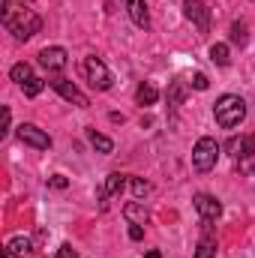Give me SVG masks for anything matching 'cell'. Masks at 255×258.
Here are the masks:
<instances>
[{"mask_svg":"<svg viewBox=\"0 0 255 258\" xmlns=\"http://www.w3.org/2000/svg\"><path fill=\"white\" fill-rule=\"evenodd\" d=\"M3 24L9 27V33H15V39H30L33 33H39V27H42V21H39V15L33 12V9H12V3L9 0H3Z\"/></svg>","mask_w":255,"mask_h":258,"instance_id":"6da1fadb","label":"cell"},{"mask_svg":"<svg viewBox=\"0 0 255 258\" xmlns=\"http://www.w3.org/2000/svg\"><path fill=\"white\" fill-rule=\"evenodd\" d=\"M213 117H216V123L222 129H234L243 117H246V102H243L240 96H234V93H225V96L216 99Z\"/></svg>","mask_w":255,"mask_h":258,"instance_id":"7a4b0ae2","label":"cell"},{"mask_svg":"<svg viewBox=\"0 0 255 258\" xmlns=\"http://www.w3.org/2000/svg\"><path fill=\"white\" fill-rule=\"evenodd\" d=\"M216 159H219V141L216 138H198L195 147H192V165L198 171H213L216 168Z\"/></svg>","mask_w":255,"mask_h":258,"instance_id":"3957f363","label":"cell"},{"mask_svg":"<svg viewBox=\"0 0 255 258\" xmlns=\"http://www.w3.org/2000/svg\"><path fill=\"white\" fill-rule=\"evenodd\" d=\"M84 75H87V81L96 87V90H108L111 87V72H108V66L102 63L99 57H84Z\"/></svg>","mask_w":255,"mask_h":258,"instance_id":"277c9868","label":"cell"},{"mask_svg":"<svg viewBox=\"0 0 255 258\" xmlns=\"http://www.w3.org/2000/svg\"><path fill=\"white\" fill-rule=\"evenodd\" d=\"M183 15L189 18L201 33L210 30V9H207V3H201V0H183Z\"/></svg>","mask_w":255,"mask_h":258,"instance_id":"5b68a950","label":"cell"},{"mask_svg":"<svg viewBox=\"0 0 255 258\" xmlns=\"http://www.w3.org/2000/svg\"><path fill=\"white\" fill-rule=\"evenodd\" d=\"M18 138H21L27 147H33V150H48V147H51L48 132H42V129L33 126V123H21V126H18Z\"/></svg>","mask_w":255,"mask_h":258,"instance_id":"8992f818","label":"cell"},{"mask_svg":"<svg viewBox=\"0 0 255 258\" xmlns=\"http://www.w3.org/2000/svg\"><path fill=\"white\" fill-rule=\"evenodd\" d=\"M195 210H198L201 222H216V219L222 216V204H219L213 195H207V192L195 195Z\"/></svg>","mask_w":255,"mask_h":258,"instance_id":"52a82bcc","label":"cell"},{"mask_svg":"<svg viewBox=\"0 0 255 258\" xmlns=\"http://www.w3.org/2000/svg\"><path fill=\"white\" fill-rule=\"evenodd\" d=\"M51 87H54V90H57L63 99L75 102L78 108H87V105H90V99H87V96H84V93H81V90H78L72 81H66V78H51Z\"/></svg>","mask_w":255,"mask_h":258,"instance_id":"ba28073f","label":"cell"},{"mask_svg":"<svg viewBox=\"0 0 255 258\" xmlns=\"http://www.w3.org/2000/svg\"><path fill=\"white\" fill-rule=\"evenodd\" d=\"M39 63L45 66L48 72H60L69 63V54H66V48H60V45H51V48H42L39 51Z\"/></svg>","mask_w":255,"mask_h":258,"instance_id":"9c48e42d","label":"cell"},{"mask_svg":"<svg viewBox=\"0 0 255 258\" xmlns=\"http://www.w3.org/2000/svg\"><path fill=\"white\" fill-rule=\"evenodd\" d=\"M237 171L240 174H255V141L243 138L240 150H237Z\"/></svg>","mask_w":255,"mask_h":258,"instance_id":"30bf717a","label":"cell"},{"mask_svg":"<svg viewBox=\"0 0 255 258\" xmlns=\"http://www.w3.org/2000/svg\"><path fill=\"white\" fill-rule=\"evenodd\" d=\"M123 6H126V12H129V18H132L135 27H141V30L150 27V12H147V3L144 0H123Z\"/></svg>","mask_w":255,"mask_h":258,"instance_id":"8fae6325","label":"cell"},{"mask_svg":"<svg viewBox=\"0 0 255 258\" xmlns=\"http://www.w3.org/2000/svg\"><path fill=\"white\" fill-rule=\"evenodd\" d=\"M33 255V240L30 237H12L3 246V258H30Z\"/></svg>","mask_w":255,"mask_h":258,"instance_id":"7c38bea8","label":"cell"},{"mask_svg":"<svg viewBox=\"0 0 255 258\" xmlns=\"http://www.w3.org/2000/svg\"><path fill=\"white\" fill-rule=\"evenodd\" d=\"M123 216L129 219V225H144L150 219V213H147V207L141 201H129L126 207H123Z\"/></svg>","mask_w":255,"mask_h":258,"instance_id":"4fadbf2b","label":"cell"},{"mask_svg":"<svg viewBox=\"0 0 255 258\" xmlns=\"http://www.w3.org/2000/svg\"><path fill=\"white\" fill-rule=\"evenodd\" d=\"M123 186H126V174L114 171V174H108V177H105V186H102L99 198H111V195H120V192H123Z\"/></svg>","mask_w":255,"mask_h":258,"instance_id":"5bb4252c","label":"cell"},{"mask_svg":"<svg viewBox=\"0 0 255 258\" xmlns=\"http://www.w3.org/2000/svg\"><path fill=\"white\" fill-rule=\"evenodd\" d=\"M87 141H90V147L99 150V153H111V150H114V141H111L108 135L96 132V129H87Z\"/></svg>","mask_w":255,"mask_h":258,"instance_id":"9a60e30c","label":"cell"},{"mask_svg":"<svg viewBox=\"0 0 255 258\" xmlns=\"http://www.w3.org/2000/svg\"><path fill=\"white\" fill-rule=\"evenodd\" d=\"M156 99H159V90H156L153 84H147V81L138 84V90H135V102H138V105H153Z\"/></svg>","mask_w":255,"mask_h":258,"instance_id":"2e32d148","label":"cell"},{"mask_svg":"<svg viewBox=\"0 0 255 258\" xmlns=\"http://www.w3.org/2000/svg\"><path fill=\"white\" fill-rule=\"evenodd\" d=\"M213 255H216V240L210 234H204L195 246V258H213Z\"/></svg>","mask_w":255,"mask_h":258,"instance_id":"e0dca14e","label":"cell"},{"mask_svg":"<svg viewBox=\"0 0 255 258\" xmlns=\"http://www.w3.org/2000/svg\"><path fill=\"white\" fill-rule=\"evenodd\" d=\"M9 75H12L15 84H27V81L33 78V69H30V63H15L9 69Z\"/></svg>","mask_w":255,"mask_h":258,"instance_id":"ac0fdd59","label":"cell"},{"mask_svg":"<svg viewBox=\"0 0 255 258\" xmlns=\"http://www.w3.org/2000/svg\"><path fill=\"white\" fill-rule=\"evenodd\" d=\"M210 60L213 63H219V66H228V45L225 42H216V45H210Z\"/></svg>","mask_w":255,"mask_h":258,"instance_id":"d6986e66","label":"cell"},{"mask_svg":"<svg viewBox=\"0 0 255 258\" xmlns=\"http://www.w3.org/2000/svg\"><path fill=\"white\" fill-rule=\"evenodd\" d=\"M246 39H249V36H246V24H243V21H234V24H231V42H234V45H246Z\"/></svg>","mask_w":255,"mask_h":258,"instance_id":"ffe728a7","label":"cell"},{"mask_svg":"<svg viewBox=\"0 0 255 258\" xmlns=\"http://www.w3.org/2000/svg\"><path fill=\"white\" fill-rule=\"evenodd\" d=\"M42 87H45V81H42V78H30L27 84H21V90H24V96H36V93H39Z\"/></svg>","mask_w":255,"mask_h":258,"instance_id":"44dd1931","label":"cell"},{"mask_svg":"<svg viewBox=\"0 0 255 258\" xmlns=\"http://www.w3.org/2000/svg\"><path fill=\"white\" fill-rule=\"evenodd\" d=\"M147 192H150V183L141 180V177H135V180H132V195H135V198H144Z\"/></svg>","mask_w":255,"mask_h":258,"instance_id":"7402d4cb","label":"cell"},{"mask_svg":"<svg viewBox=\"0 0 255 258\" xmlns=\"http://www.w3.org/2000/svg\"><path fill=\"white\" fill-rule=\"evenodd\" d=\"M48 186H51V189H66L69 180H66L63 174H54V177H48Z\"/></svg>","mask_w":255,"mask_h":258,"instance_id":"603a6c76","label":"cell"},{"mask_svg":"<svg viewBox=\"0 0 255 258\" xmlns=\"http://www.w3.org/2000/svg\"><path fill=\"white\" fill-rule=\"evenodd\" d=\"M207 84H210V81H207V75H204V72H195L192 87H195V90H207Z\"/></svg>","mask_w":255,"mask_h":258,"instance_id":"cb8c5ba5","label":"cell"},{"mask_svg":"<svg viewBox=\"0 0 255 258\" xmlns=\"http://www.w3.org/2000/svg\"><path fill=\"white\" fill-rule=\"evenodd\" d=\"M54 258H78V252L72 249V243H63V246L57 249V255H54Z\"/></svg>","mask_w":255,"mask_h":258,"instance_id":"d4e9b609","label":"cell"},{"mask_svg":"<svg viewBox=\"0 0 255 258\" xmlns=\"http://www.w3.org/2000/svg\"><path fill=\"white\" fill-rule=\"evenodd\" d=\"M168 99H171V102H180V99H183V87H180V84H174V87H171V96H168Z\"/></svg>","mask_w":255,"mask_h":258,"instance_id":"484cf974","label":"cell"},{"mask_svg":"<svg viewBox=\"0 0 255 258\" xmlns=\"http://www.w3.org/2000/svg\"><path fill=\"white\" fill-rule=\"evenodd\" d=\"M9 123H12V114H9V108H3V129H0V135L9 132Z\"/></svg>","mask_w":255,"mask_h":258,"instance_id":"4316f807","label":"cell"},{"mask_svg":"<svg viewBox=\"0 0 255 258\" xmlns=\"http://www.w3.org/2000/svg\"><path fill=\"white\" fill-rule=\"evenodd\" d=\"M129 237H132V240H141V237H144L141 225H129Z\"/></svg>","mask_w":255,"mask_h":258,"instance_id":"83f0119b","label":"cell"},{"mask_svg":"<svg viewBox=\"0 0 255 258\" xmlns=\"http://www.w3.org/2000/svg\"><path fill=\"white\" fill-rule=\"evenodd\" d=\"M147 258H162V252H156V249H150V252H147Z\"/></svg>","mask_w":255,"mask_h":258,"instance_id":"f1b7e54d","label":"cell"},{"mask_svg":"<svg viewBox=\"0 0 255 258\" xmlns=\"http://www.w3.org/2000/svg\"><path fill=\"white\" fill-rule=\"evenodd\" d=\"M21 3H33V0H21Z\"/></svg>","mask_w":255,"mask_h":258,"instance_id":"f546056e","label":"cell"}]
</instances>
